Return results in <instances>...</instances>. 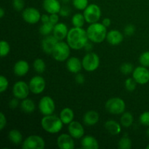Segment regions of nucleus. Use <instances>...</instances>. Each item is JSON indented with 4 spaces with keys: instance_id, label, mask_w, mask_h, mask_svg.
I'll list each match as a JSON object with an SVG mask.
<instances>
[{
    "instance_id": "obj_1",
    "label": "nucleus",
    "mask_w": 149,
    "mask_h": 149,
    "mask_svg": "<svg viewBox=\"0 0 149 149\" xmlns=\"http://www.w3.org/2000/svg\"><path fill=\"white\" fill-rule=\"evenodd\" d=\"M89 41L87 31L82 28L73 27L68 31L66 42L72 49L79 50L82 49Z\"/></svg>"
},
{
    "instance_id": "obj_2",
    "label": "nucleus",
    "mask_w": 149,
    "mask_h": 149,
    "mask_svg": "<svg viewBox=\"0 0 149 149\" xmlns=\"http://www.w3.org/2000/svg\"><path fill=\"white\" fill-rule=\"evenodd\" d=\"M87 33L89 40L95 44L102 43L107 36V27L102 23H91L87 29Z\"/></svg>"
},
{
    "instance_id": "obj_3",
    "label": "nucleus",
    "mask_w": 149,
    "mask_h": 149,
    "mask_svg": "<svg viewBox=\"0 0 149 149\" xmlns=\"http://www.w3.org/2000/svg\"><path fill=\"white\" fill-rule=\"evenodd\" d=\"M63 125L60 116L54 114L44 116L41 120L42 129L49 134H57L61 132Z\"/></svg>"
},
{
    "instance_id": "obj_4",
    "label": "nucleus",
    "mask_w": 149,
    "mask_h": 149,
    "mask_svg": "<svg viewBox=\"0 0 149 149\" xmlns=\"http://www.w3.org/2000/svg\"><path fill=\"white\" fill-rule=\"evenodd\" d=\"M106 111L111 114L120 115L125 111L126 104L125 100L118 97H111L106 101L105 104Z\"/></svg>"
},
{
    "instance_id": "obj_5",
    "label": "nucleus",
    "mask_w": 149,
    "mask_h": 149,
    "mask_svg": "<svg viewBox=\"0 0 149 149\" xmlns=\"http://www.w3.org/2000/svg\"><path fill=\"white\" fill-rule=\"evenodd\" d=\"M71 49L67 42L59 41L57 43L52 55L55 61L58 62H63L69 58L71 54Z\"/></svg>"
},
{
    "instance_id": "obj_6",
    "label": "nucleus",
    "mask_w": 149,
    "mask_h": 149,
    "mask_svg": "<svg viewBox=\"0 0 149 149\" xmlns=\"http://www.w3.org/2000/svg\"><path fill=\"white\" fill-rule=\"evenodd\" d=\"M83 68L87 72L96 71L100 66V57L97 53L93 52H87L82 58Z\"/></svg>"
},
{
    "instance_id": "obj_7",
    "label": "nucleus",
    "mask_w": 149,
    "mask_h": 149,
    "mask_svg": "<svg viewBox=\"0 0 149 149\" xmlns=\"http://www.w3.org/2000/svg\"><path fill=\"white\" fill-rule=\"evenodd\" d=\"M101 10L97 4H89V5L83 10V15L85 17L86 22L90 24L97 23L101 17Z\"/></svg>"
},
{
    "instance_id": "obj_8",
    "label": "nucleus",
    "mask_w": 149,
    "mask_h": 149,
    "mask_svg": "<svg viewBox=\"0 0 149 149\" xmlns=\"http://www.w3.org/2000/svg\"><path fill=\"white\" fill-rule=\"evenodd\" d=\"M22 148L23 149H44L45 148V141L39 135H29L22 143Z\"/></svg>"
},
{
    "instance_id": "obj_9",
    "label": "nucleus",
    "mask_w": 149,
    "mask_h": 149,
    "mask_svg": "<svg viewBox=\"0 0 149 149\" xmlns=\"http://www.w3.org/2000/svg\"><path fill=\"white\" fill-rule=\"evenodd\" d=\"M38 108L43 116L53 114L55 110V103L50 96H44L40 99Z\"/></svg>"
},
{
    "instance_id": "obj_10",
    "label": "nucleus",
    "mask_w": 149,
    "mask_h": 149,
    "mask_svg": "<svg viewBox=\"0 0 149 149\" xmlns=\"http://www.w3.org/2000/svg\"><path fill=\"white\" fill-rule=\"evenodd\" d=\"M30 92L29 84L23 81H17L13 85V94L15 97L19 100L27 98Z\"/></svg>"
},
{
    "instance_id": "obj_11",
    "label": "nucleus",
    "mask_w": 149,
    "mask_h": 149,
    "mask_svg": "<svg viewBox=\"0 0 149 149\" xmlns=\"http://www.w3.org/2000/svg\"><path fill=\"white\" fill-rule=\"evenodd\" d=\"M30 91L33 94L39 95L44 92L46 87V81L40 75H36L32 77L29 83Z\"/></svg>"
},
{
    "instance_id": "obj_12",
    "label": "nucleus",
    "mask_w": 149,
    "mask_h": 149,
    "mask_svg": "<svg viewBox=\"0 0 149 149\" xmlns=\"http://www.w3.org/2000/svg\"><path fill=\"white\" fill-rule=\"evenodd\" d=\"M22 17L25 22L29 24H36L41 20V13L38 9L35 7H27L22 13Z\"/></svg>"
},
{
    "instance_id": "obj_13",
    "label": "nucleus",
    "mask_w": 149,
    "mask_h": 149,
    "mask_svg": "<svg viewBox=\"0 0 149 149\" xmlns=\"http://www.w3.org/2000/svg\"><path fill=\"white\" fill-rule=\"evenodd\" d=\"M132 78L135 80L138 84L143 85L149 81V70L147 67L138 66L134 68L132 72Z\"/></svg>"
},
{
    "instance_id": "obj_14",
    "label": "nucleus",
    "mask_w": 149,
    "mask_h": 149,
    "mask_svg": "<svg viewBox=\"0 0 149 149\" xmlns=\"http://www.w3.org/2000/svg\"><path fill=\"white\" fill-rule=\"evenodd\" d=\"M74 139L69 133H63L57 138V145L61 149H74L75 148Z\"/></svg>"
},
{
    "instance_id": "obj_15",
    "label": "nucleus",
    "mask_w": 149,
    "mask_h": 149,
    "mask_svg": "<svg viewBox=\"0 0 149 149\" xmlns=\"http://www.w3.org/2000/svg\"><path fill=\"white\" fill-rule=\"evenodd\" d=\"M68 133L74 138V139H81L84 135V127L80 122L77 121H73L68 125Z\"/></svg>"
},
{
    "instance_id": "obj_16",
    "label": "nucleus",
    "mask_w": 149,
    "mask_h": 149,
    "mask_svg": "<svg viewBox=\"0 0 149 149\" xmlns=\"http://www.w3.org/2000/svg\"><path fill=\"white\" fill-rule=\"evenodd\" d=\"M59 42L53 35H48L46 36L42 41L41 46L43 52L46 54L52 55L57 43Z\"/></svg>"
},
{
    "instance_id": "obj_17",
    "label": "nucleus",
    "mask_w": 149,
    "mask_h": 149,
    "mask_svg": "<svg viewBox=\"0 0 149 149\" xmlns=\"http://www.w3.org/2000/svg\"><path fill=\"white\" fill-rule=\"evenodd\" d=\"M124 40V35L120 31L113 29L108 31L106 36V41L112 46H117L120 45Z\"/></svg>"
},
{
    "instance_id": "obj_18",
    "label": "nucleus",
    "mask_w": 149,
    "mask_h": 149,
    "mask_svg": "<svg viewBox=\"0 0 149 149\" xmlns=\"http://www.w3.org/2000/svg\"><path fill=\"white\" fill-rule=\"evenodd\" d=\"M68 29L66 24L64 23H58L54 26L52 35L58 39V41H63L66 39L68 33Z\"/></svg>"
},
{
    "instance_id": "obj_19",
    "label": "nucleus",
    "mask_w": 149,
    "mask_h": 149,
    "mask_svg": "<svg viewBox=\"0 0 149 149\" xmlns=\"http://www.w3.org/2000/svg\"><path fill=\"white\" fill-rule=\"evenodd\" d=\"M66 68L72 74H78L83 68L82 62L77 57H69L66 61Z\"/></svg>"
},
{
    "instance_id": "obj_20",
    "label": "nucleus",
    "mask_w": 149,
    "mask_h": 149,
    "mask_svg": "<svg viewBox=\"0 0 149 149\" xmlns=\"http://www.w3.org/2000/svg\"><path fill=\"white\" fill-rule=\"evenodd\" d=\"M29 69H30V66H29V63L25 60H20L17 61L13 67L14 74L17 77H20L26 76L29 71Z\"/></svg>"
},
{
    "instance_id": "obj_21",
    "label": "nucleus",
    "mask_w": 149,
    "mask_h": 149,
    "mask_svg": "<svg viewBox=\"0 0 149 149\" xmlns=\"http://www.w3.org/2000/svg\"><path fill=\"white\" fill-rule=\"evenodd\" d=\"M43 8L48 14L58 13L61 9V4L58 0H44Z\"/></svg>"
},
{
    "instance_id": "obj_22",
    "label": "nucleus",
    "mask_w": 149,
    "mask_h": 149,
    "mask_svg": "<svg viewBox=\"0 0 149 149\" xmlns=\"http://www.w3.org/2000/svg\"><path fill=\"white\" fill-rule=\"evenodd\" d=\"M104 127L106 131L112 135H119L122 132V125L113 119L106 121L104 124Z\"/></svg>"
},
{
    "instance_id": "obj_23",
    "label": "nucleus",
    "mask_w": 149,
    "mask_h": 149,
    "mask_svg": "<svg viewBox=\"0 0 149 149\" xmlns=\"http://www.w3.org/2000/svg\"><path fill=\"white\" fill-rule=\"evenodd\" d=\"M100 119V115L97 111L93 110L86 112L83 116V122L87 126H94Z\"/></svg>"
},
{
    "instance_id": "obj_24",
    "label": "nucleus",
    "mask_w": 149,
    "mask_h": 149,
    "mask_svg": "<svg viewBox=\"0 0 149 149\" xmlns=\"http://www.w3.org/2000/svg\"><path fill=\"white\" fill-rule=\"evenodd\" d=\"M81 146L84 149H97L99 143L93 135H85L81 138Z\"/></svg>"
},
{
    "instance_id": "obj_25",
    "label": "nucleus",
    "mask_w": 149,
    "mask_h": 149,
    "mask_svg": "<svg viewBox=\"0 0 149 149\" xmlns=\"http://www.w3.org/2000/svg\"><path fill=\"white\" fill-rule=\"evenodd\" d=\"M59 116L64 125H68L74 121V112L70 108H64L60 112Z\"/></svg>"
},
{
    "instance_id": "obj_26",
    "label": "nucleus",
    "mask_w": 149,
    "mask_h": 149,
    "mask_svg": "<svg viewBox=\"0 0 149 149\" xmlns=\"http://www.w3.org/2000/svg\"><path fill=\"white\" fill-rule=\"evenodd\" d=\"M20 105L21 110L24 111L25 113H33L35 111V109H36V105H35L33 100H32L31 99L28 98V97L22 100Z\"/></svg>"
},
{
    "instance_id": "obj_27",
    "label": "nucleus",
    "mask_w": 149,
    "mask_h": 149,
    "mask_svg": "<svg viewBox=\"0 0 149 149\" xmlns=\"http://www.w3.org/2000/svg\"><path fill=\"white\" fill-rule=\"evenodd\" d=\"M8 138L10 142L14 145H20L23 141V135L17 130H11L8 133Z\"/></svg>"
},
{
    "instance_id": "obj_28",
    "label": "nucleus",
    "mask_w": 149,
    "mask_h": 149,
    "mask_svg": "<svg viewBox=\"0 0 149 149\" xmlns=\"http://www.w3.org/2000/svg\"><path fill=\"white\" fill-rule=\"evenodd\" d=\"M120 117V124L123 127L128 128L132 126L134 122L133 115L130 112H124L122 114H121Z\"/></svg>"
},
{
    "instance_id": "obj_29",
    "label": "nucleus",
    "mask_w": 149,
    "mask_h": 149,
    "mask_svg": "<svg viewBox=\"0 0 149 149\" xmlns=\"http://www.w3.org/2000/svg\"><path fill=\"white\" fill-rule=\"evenodd\" d=\"M86 20L83 13H77L71 17V23L74 27L82 28L85 23Z\"/></svg>"
},
{
    "instance_id": "obj_30",
    "label": "nucleus",
    "mask_w": 149,
    "mask_h": 149,
    "mask_svg": "<svg viewBox=\"0 0 149 149\" xmlns=\"http://www.w3.org/2000/svg\"><path fill=\"white\" fill-rule=\"evenodd\" d=\"M33 68L38 74H42L46 70V63L42 58H37L33 63Z\"/></svg>"
},
{
    "instance_id": "obj_31",
    "label": "nucleus",
    "mask_w": 149,
    "mask_h": 149,
    "mask_svg": "<svg viewBox=\"0 0 149 149\" xmlns=\"http://www.w3.org/2000/svg\"><path fill=\"white\" fill-rule=\"evenodd\" d=\"M54 29V25L51 23L50 22H47V23H42V26L39 27V31L42 36H48L50 35L51 33H52Z\"/></svg>"
},
{
    "instance_id": "obj_32",
    "label": "nucleus",
    "mask_w": 149,
    "mask_h": 149,
    "mask_svg": "<svg viewBox=\"0 0 149 149\" xmlns=\"http://www.w3.org/2000/svg\"><path fill=\"white\" fill-rule=\"evenodd\" d=\"M132 141L128 136H124L121 138L118 143L119 149H130L132 148Z\"/></svg>"
},
{
    "instance_id": "obj_33",
    "label": "nucleus",
    "mask_w": 149,
    "mask_h": 149,
    "mask_svg": "<svg viewBox=\"0 0 149 149\" xmlns=\"http://www.w3.org/2000/svg\"><path fill=\"white\" fill-rule=\"evenodd\" d=\"M10 52V45L7 41L1 40L0 42V55L1 58L7 56Z\"/></svg>"
},
{
    "instance_id": "obj_34",
    "label": "nucleus",
    "mask_w": 149,
    "mask_h": 149,
    "mask_svg": "<svg viewBox=\"0 0 149 149\" xmlns=\"http://www.w3.org/2000/svg\"><path fill=\"white\" fill-rule=\"evenodd\" d=\"M73 6L77 10L83 11L89 5V0H71Z\"/></svg>"
},
{
    "instance_id": "obj_35",
    "label": "nucleus",
    "mask_w": 149,
    "mask_h": 149,
    "mask_svg": "<svg viewBox=\"0 0 149 149\" xmlns=\"http://www.w3.org/2000/svg\"><path fill=\"white\" fill-rule=\"evenodd\" d=\"M137 84L138 83L135 81V80L132 77H130V78H127L126 79L125 82V89L127 90L128 92H133L135 91V89H136Z\"/></svg>"
},
{
    "instance_id": "obj_36",
    "label": "nucleus",
    "mask_w": 149,
    "mask_h": 149,
    "mask_svg": "<svg viewBox=\"0 0 149 149\" xmlns=\"http://www.w3.org/2000/svg\"><path fill=\"white\" fill-rule=\"evenodd\" d=\"M121 73L124 74V75H129V74H132L134 71V67L132 64L130 63H124L119 68Z\"/></svg>"
},
{
    "instance_id": "obj_37",
    "label": "nucleus",
    "mask_w": 149,
    "mask_h": 149,
    "mask_svg": "<svg viewBox=\"0 0 149 149\" xmlns=\"http://www.w3.org/2000/svg\"><path fill=\"white\" fill-rule=\"evenodd\" d=\"M139 63L143 66L149 67V51H146L141 54L139 58Z\"/></svg>"
},
{
    "instance_id": "obj_38",
    "label": "nucleus",
    "mask_w": 149,
    "mask_h": 149,
    "mask_svg": "<svg viewBox=\"0 0 149 149\" xmlns=\"http://www.w3.org/2000/svg\"><path fill=\"white\" fill-rule=\"evenodd\" d=\"M9 87V81L7 78L4 76L1 75L0 77V93H3L7 90Z\"/></svg>"
},
{
    "instance_id": "obj_39",
    "label": "nucleus",
    "mask_w": 149,
    "mask_h": 149,
    "mask_svg": "<svg viewBox=\"0 0 149 149\" xmlns=\"http://www.w3.org/2000/svg\"><path fill=\"white\" fill-rule=\"evenodd\" d=\"M13 7L17 12L23 11L25 7L24 0H13Z\"/></svg>"
},
{
    "instance_id": "obj_40",
    "label": "nucleus",
    "mask_w": 149,
    "mask_h": 149,
    "mask_svg": "<svg viewBox=\"0 0 149 149\" xmlns=\"http://www.w3.org/2000/svg\"><path fill=\"white\" fill-rule=\"evenodd\" d=\"M139 122L141 125L149 127V111H145L140 115Z\"/></svg>"
},
{
    "instance_id": "obj_41",
    "label": "nucleus",
    "mask_w": 149,
    "mask_h": 149,
    "mask_svg": "<svg viewBox=\"0 0 149 149\" xmlns=\"http://www.w3.org/2000/svg\"><path fill=\"white\" fill-rule=\"evenodd\" d=\"M135 32V26L132 24L127 25L124 29V33L127 36H132Z\"/></svg>"
},
{
    "instance_id": "obj_42",
    "label": "nucleus",
    "mask_w": 149,
    "mask_h": 149,
    "mask_svg": "<svg viewBox=\"0 0 149 149\" xmlns=\"http://www.w3.org/2000/svg\"><path fill=\"white\" fill-rule=\"evenodd\" d=\"M70 13H71V9L68 7H67V6H64V7H61L59 15L62 16V17H68L70 15Z\"/></svg>"
},
{
    "instance_id": "obj_43",
    "label": "nucleus",
    "mask_w": 149,
    "mask_h": 149,
    "mask_svg": "<svg viewBox=\"0 0 149 149\" xmlns=\"http://www.w3.org/2000/svg\"><path fill=\"white\" fill-rule=\"evenodd\" d=\"M7 125V118L3 112L0 113V130H3Z\"/></svg>"
},
{
    "instance_id": "obj_44",
    "label": "nucleus",
    "mask_w": 149,
    "mask_h": 149,
    "mask_svg": "<svg viewBox=\"0 0 149 149\" xmlns=\"http://www.w3.org/2000/svg\"><path fill=\"white\" fill-rule=\"evenodd\" d=\"M59 19L60 17L58 13H53V14L49 15V22L52 23L54 26L59 23Z\"/></svg>"
},
{
    "instance_id": "obj_45",
    "label": "nucleus",
    "mask_w": 149,
    "mask_h": 149,
    "mask_svg": "<svg viewBox=\"0 0 149 149\" xmlns=\"http://www.w3.org/2000/svg\"><path fill=\"white\" fill-rule=\"evenodd\" d=\"M75 81L76 82L78 83V84H84V81H85V77H84V76L82 74L78 73V74H76Z\"/></svg>"
},
{
    "instance_id": "obj_46",
    "label": "nucleus",
    "mask_w": 149,
    "mask_h": 149,
    "mask_svg": "<svg viewBox=\"0 0 149 149\" xmlns=\"http://www.w3.org/2000/svg\"><path fill=\"white\" fill-rule=\"evenodd\" d=\"M18 100H19V99L15 97V98L12 99V100H10V102H9V106H10V109H15L19 106Z\"/></svg>"
},
{
    "instance_id": "obj_47",
    "label": "nucleus",
    "mask_w": 149,
    "mask_h": 149,
    "mask_svg": "<svg viewBox=\"0 0 149 149\" xmlns=\"http://www.w3.org/2000/svg\"><path fill=\"white\" fill-rule=\"evenodd\" d=\"M93 44L94 43H93V42H92L91 41H89V42L87 43V45H85V47H84V49H85L87 52H92V50L93 49V47H94V46H93Z\"/></svg>"
},
{
    "instance_id": "obj_48",
    "label": "nucleus",
    "mask_w": 149,
    "mask_h": 149,
    "mask_svg": "<svg viewBox=\"0 0 149 149\" xmlns=\"http://www.w3.org/2000/svg\"><path fill=\"white\" fill-rule=\"evenodd\" d=\"M41 21L42 23H47L49 22V14H43L42 15V17H41Z\"/></svg>"
},
{
    "instance_id": "obj_49",
    "label": "nucleus",
    "mask_w": 149,
    "mask_h": 149,
    "mask_svg": "<svg viewBox=\"0 0 149 149\" xmlns=\"http://www.w3.org/2000/svg\"><path fill=\"white\" fill-rule=\"evenodd\" d=\"M102 23H103L106 27L108 28L111 26V19L109 18V17H105V18H103V20H102Z\"/></svg>"
},
{
    "instance_id": "obj_50",
    "label": "nucleus",
    "mask_w": 149,
    "mask_h": 149,
    "mask_svg": "<svg viewBox=\"0 0 149 149\" xmlns=\"http://www.w3.org/2000/svg\"><path fill=\"white\" fill-rule=\"evenodd\" d=\"M4 15H5V10H4V9L3 7H1L0 8V17L3 18V17Z\"/></svg>"
},
{
    "instance_id": "obj_51",
    "label": "nucleus",
    "mask_w": 149,
    "mask_h": 149,
    "mask_svg": "<svg viewBox=\"0 0 149 149\" xmlns=\"http://www.w3.org/2000/svg\"><path fill=\"white\" fill-rule=\"evenodd\" d=\"M146 135H147V136L149 137V128L147 130V131H146Z\"/></svg>"
},
{
    "instance_id": "obj_52",
    "label": "nucleus",
    "mask_w": 149,
    "mask_h": 149,
    "mask_svg": "<svg viewBox=\"0 0 149 149\" xmlns=\"http://www.w3.org/2000/svg\"><path fill=\"white\" fill-rule=\"evenodd\" d=\"M146 149H149V144L146 146Z\"/></svg>"
}]
</instances>
